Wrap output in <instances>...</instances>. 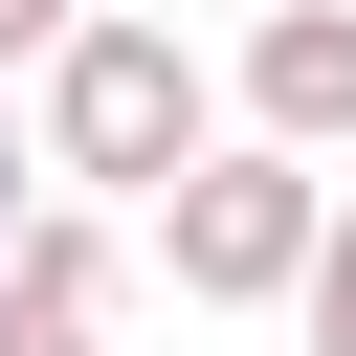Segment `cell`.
<instances>
[{
    "mask_svg": "<svg viewBox=\"0 0 356 356\" xmlns=\"http://www.w3.org/2000/svg\"><path fill=\"white\" fill-rule=\"evenodd\" d=\"M0 356H111V200L0 222Z\"/></svg>",
    "mask_w": 356,
    "mask_h": 356,
    "instance_id": "3957f363",
    "label": "cell"
},
{
    "mask_svg": "<svg viewBox=\"0 0 356 356\" xmlns=\"http://www.w3.org/2000/svg\"><path fill=\"white\" fill-rule=\"evenodd\" d=\"M222 89H245V134H289V156H356V0H267Z\"/></svg>",
    "mask_w": 356,
    "mask_h": 356,
    "instance_id": "277c9868",
    "label": "cell"
},
{
    "mask_svg": "<svg viewBox=\"0 0 356 356\" xmlns=\"http://www.w3.org/2000/svg\"><path fill=\"white\" fill-rule=\"evenodd\" d=\"M22 200H44V134H22V111H0V222H22Z\"/></svg>",
    "mask_w": 356,
    "mask_h": 356,
    "instance_id": "52a82bcc",
    "label": "cell"
},
{
    "mask_svg": "<svg viewBox=\"0 0 356 356\" xmlns=\"http://www.w3.org/2000/svg\"><path fill=\"white\" fill-rule=\"evenodd\" d=\"M67 22H89V0H0V67H44V44H67Z\"/></svg>",
    "mask_w": 356,
    "mask_h": 356,
    "instance_id": "8992f818",
    "label": "cell"
},
{
    "mask_svg": "<svg viewBox=\"0 0 356 356\" xmlns=\"http://www.w3.org/2000/svg\"><path fill=\"white\" fill-rule=\"evenodd\" d=\"M22 134H44V178H67V200H156V178L222 134V67H200L178 22L89 0V22L44 44V111H22Z\"/></svg>",
    "mask_w": 356,
    "mask_h": 356,
    "instance_id": "6da1fadb",
    "label": "cell"
},
{
    "mask_svg": "<svg viewBox=\"0 0 356 356\" xmlns=\"http://www.w3.org/2000/svg\"><path fill=\"white\" fill-rule=\"evenodd\" d=\"M134 222H156V267H178L200 312H289V267H312V222H334V156H289V134H200Z\"/></svg>",
    "mask_w": 356,
    "mask_h": 356,
    "instance_id": "7a4b0ae2",
    "label": "cell"
},
{
    "mask_svg": "<svg viewBox=\"0 0 356 356\" xmlns=\"http://www.w3.org/2000/svg\"><path fill=\"white\" fill-rule=\"evenodd\" d=\"M289 312H312V356H356V222H312V267H289Z\"/></svg>",
    "mask_w": 356,
    "mask_h": 356,
    "instance_id": "5b68a950",
    "label": "cell"
}]
</instances>
